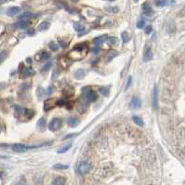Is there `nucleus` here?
Listing matches in <instances>:
<instances>
[{
    "mask_svg": "<svg viewBox=\"0 0 185 185\" xmlns=\"http://www.w3.org/2000/svg\"><path fill=\"white\" fill-rule=\"evenodd\" d=\"M9 156H2V154H0V160H3V159H8Z\"/></svg>",
    "mask_w": 185,
    "mask_h": 185,
    "instance_id": "4c0bfd02",
    "label": "nucleus"
},
{
    "mask_svg": "<svg viewBox=\"0 0 185 185\" xmlns=\"http://www.w3.org/2000/svg\"><path fill=\"white\" fill-rule=\"evenodd\" d=\"M62 125V119L54 118V119H52V120L50 121V123L49 125V128L50 131H52V132H55V131H57L58 129L61 128Z\"/></svg>",
    "mask_w": 185,
    "mask_h": 185,
    "instance_id": "20e7f679",
    "label": "nucleus"
},
{
    "mask_svg": "<svg viewBox=\"0 0 185 185\" xmlns=\"http://www.w3.org/2000/svg\"><path fill=\"white\" fill-rule=\"evenodd\" d=\"M6 57H7V52H6V51L0 52V63L4 61V60L6 59Z\"/></svg>",
    "mask_w": 185,
    "mask_h": 185,
    "instance_id": "7c9ffc66",
    "label": "nucleus"
},
{
    "mask_svg": "<svg viewBox=\"0 0 185 185\" xmlns=\"http://www.w3.org/2000/svg\"><path fill=\"white\" fill-rule=\"evenodd\" d=\"M79 124V120L76 117H70L68 119V125L71 128H75Z\"/></svg>",
    "mask_w": 185,
    "mask_h": 185,
    "instance_id": "f3484780",
    "label": "nucleus"
},
{
    "mask_svg": "<svg viewBox=\"0 0 185 185\" xmlns=\"http://www.w3.org/2000/svg\"><path fill=\"white\" fill-rule=\"evenodd\" d=\"M107 39V35H101V37H98L93 39V43L96 46H100L103 43H104Z\"/></svg>",
    "mask_w": 185,
    "mask_h": 185,
    "instance_id": "2eb2a0df",
    "label": "nucleus"
},
{
    "mask_svg": "<svg viewBox=\"0 0 185 185\" xmlns=\"http://www.w3.org/2000/svg\"><path fill=\"white\" fill-rule=\"evenodd\" d=\"M92 52H93V53H96V54H97V53H99V52H100V47H95V49H92Z\"/></svg>",
    "mask_w": 185,
    "mask_h": 185,
    "instance_id": "c9c22d12",
    "label": "nucleus"
},
{
    "mask_svg": "<svg viewBox=\"0 0 185 185\" xmlns=\"http://www.w3.org/2000/svg\"><path fill=\"white\" fill-rule=\"evenodd\" d=\"M85 76H86V72H85V70L78 69V70L75 71V79L81 80L83 78H85Z\"/></svg>",
    "mask_w": 185,
    "mask_h": 185,
    "instance_id": "ddd939ff",
    "label": "nucleus"
},
{
    "mask_svg": "<svg viewBox=\"0 0 185 185\" xmlns=\"http://www.w3.org/2000/svg\"><path fill=\"white\" fill-rule=\"evenodd\" d=\"M97 98H98L97 94L95 92H93L88 87H83V89H82V99L85 100L87 103H91V101H95L97 100Z\"/></svg>",
    "mask_w": 185,
    "mask_h": 185,
    "instance_id": "f03ea898",
    "label": "nucleus"
},
{
    "mask_svg": "<svg viewBox=\"0 0 185 185\" xmlns=\"http://www.w3.org/2000/svg\"><path fill=\"white\" fill-rule=\"evenodd\" d=\"M142 9H143V12H144V15L145 16H148V17H151L153 15V9H152V7L148 3H145L143 4L142 6Z\"/></svg>",
    "mask_w": 185,
    "mask_h": 185,
    "instance_id": "9b49d317",
    "label": "nucleus"
},
{
    "mask_svg": "<svg viewBox=\"0 0 185 185\" xmlns=\"http://www.w3.org/2000/svg\"><path fill=\"white\" fill-rule=\"evenodd\" d=\"M46 144H42V145H32V146H28L25 144H22V143H15V144L11 145V149H12L13 152L16 153H24L27 152L29 150H32V149H37L39 147H42Z\"/></svg>",
    "mask_w": 185,
    "mask_h": 185,
    "instance_id": "f257e3e1",
    "label": "nucleus"
},
{
    "mask_svg": "<svg viewBox=\"0 0 185 185\" xmlns=\"http://www.w3.org/2000/svg\"><path fill=\"white\" fill-rule=\"evenodd\" d=\"M27 34H30V35L34 34V29H30L29 31L27 32Z\"/></svg>",
    "mask_w": 185,
    "mask_h": 185,
    "instance_id": "e433bc0d",
    "label": "nucleus"
},
{
    "mask_svg": "<svg viewBox=\"0 0 185 185\" xmlns=\"http://www.w3.org/2000/svg\"><path fill=\"white\" fill-rule=\"evenodd\" d=\"M51 90H52V87H49V89H47V94H50V93H51Z\"/></svg>",
    "mask_w": 185,
    "mask_h": 185,
    "instance_id": "ea45409f",
    "label": "nucleus"
},
{
    "mask_svg": "<svg viewBox=\"0 0 185 185\" xmlns=\"http://www.w3.org/2000/svg\"><path fill=\"white\" fill-rule=\"evenodd\" d=\"M133 1H134V2H136V3H137V2H138V1H139V0H133Z\"/></svg>",
    "mask_w": 185,
    "mask_h": 185,
    "instance_id": "a18cd8bd",
    "label": "nucleus"
},
{
    "mask_svg": "<svg viewBox=\"0 0 185 185\" xmlns=\"http://www.w3.org/2000/svg\"><path fill=\"white\" fill-rule=\"evenodd\" d=\"M91 169V165L89 164L87 161H81V162L78 164V166H77V172L80 175H86L90 171Z\"/></svg>",
    "mask_w": 185,
    "mask_h": 185,
    "instance_id": "7ed1b4c3",
    "label": "nucleus"
},
{
    "mask_svg": "<svg viewBox=\"0 0 185 185\" xmlns=\"http://www.w3.org/2000/svg\"><path fill=\"white\" fill-rule=\"evenodd\" d=\"M153 31V27L151 26V25H148V26H146V28H145V34H151V32Z\"/></svg>",
    "mask_w": 185,
    "mask_h": 185,
    "instance_id": "72a5a7b5",
    "label": "nucleus"
},
{
    "mask_svg": "<svg viewBox=\"0 0 185 185\" xmlns=\"http://www.w3.org/2000/svg\"><path fill=\"white\" fill-rule=\"evenodd\" d=\"M74 29L76 32H83V31H85V26L83 24H81V23L75 22L74 24Z\"/></svg>",
    "mask_w": 185,
    "mask_h": 185,
    "instance_id": "5701e85b",
    "label": "nucleus"
},
{
    "mask_svg": "<svg viewBox=\"0 0 185 185\" xmlns=\"http://www.w3.org/2000/svg\"><path fill=\"white\" fill-rule=\"evenodd\" d=\"M56 105H57V101L55 100L47 99V100H45V103H44V110L45 111H49L52 108H54Z\"/></svg>",
    "mask_w": 185,
    "mask_h": 185,
    "instance_id": "39448f33",
    "label": "nucleus"
},
{
    "mask_svg": "<svg viewBox=\"0 0 185 185\" xmlns=\"http://www.w3.org/2000/svg\"><path fill=\"white\" fill-rule=\"evenodd\" d=\"M27 24H28V22H26V21H20V22H16L13 26L15 28H17V29H23V28H25L27 26Z\"/></svg>",
    "mask_w": 185,
    "mask_h": 185,
    "instance_id": "aec40b11",
    "label": "nucleus"
},
{
    "mask_svg": "<svg viewBox=\"0 0 185 185\" xmlns=\"http://www.w3.org/2000/svg\"><path fill=\"white\" fill-rule=\"evenodd\" d=\"M21 12V9L19 7H11L7 10V14L10 17H14Z\"/></svg>",
    "mask_w": 185,
    "mask_h": 185,
    "instance_id": "1a4fd4ad",
    "label": "nucleus"
},
{
    "mask_svg": "<svg viewBox=\"0 0 185 185\" xmlns=\"http://www.w3.org/2000/svg\"><path fill=\"white\" fill-rule=\"evenodd\" d=\"M46 127H47V121L44 117L40 118L39 120L37 121V130L40 131V132H42L46 129Z\"/></svg>",
    "mask_w": 185,
    "mask_h": 185,
    "instance_id": "6e6552de",
    "label": "nucleus"
},
{
    "mask_svg": "<svg viewBox=\"0 0 185 185\" xmlns=\"http://www.w3.org/2000/svg\"><path fill=\"white\" fill-rule=\"evenodd\" d=\"M106 1H110V2H114L115 0H106Z\"/></svg>",
    "mask_w": 185,
    "mask_h": 185,
    "instance_id": "37998d69",
    "label": "nucleus"
},
{
    "mask_svg": "<svg viewBox=\"0 0 185 185\" xmlns=\"http://www.w3.org/2000/svg\"><path fill=\"white\" fill-rule=\"evenodd\" d=\"M49 46V49H50L52 51H56V50L58 49V46H57V44H56L55 42H50Z\"/></svg>",
    "mask_w": 185,
    "mask_h": 185,
    "instance_id": "cd10ccee",
    "label": "nucleus"
},
{
    "mask_svg": "<svg viewBox=\"0 0 185 185\" xmlns=\"http://www.w3.org/2000/svg\"><path fill=\"white\" fill-rule=\"evenodd\" d=\"M111 53H112V54H110V56L108 55V57H107V59H106V60H107V62H110L111 60H112L113 58H114V57L115 56V54H116L115 52H111Z\"/></svg>",
    "mask_w": 185,
    "mask_h": 185,
    "instance_id": "f704fd0d",
    "label": "nucleus"
},
{
    "mask_svg": "<svg viewBox=\"0 0 185 185\" xmlns=\"http://www.w3.org/2000/svg\"><path fill=\"white\" fill-rule=\"evenodd\" d=\"M142 101L139 97H133L130 101V108L131 109H139L141 108Z\"/></svg>",
    "mask_w": 185,
    "mask_h": 185,
    "instance_id": "423d86ee",
    "label": "nucleus"
},
{
    "mask_svg": "<svg viewBox=\"0 0 185 185\" xmlns=\"http://www.w3.org/2000/svg\"><path fill=\"white\" fill-rule=\"evenodd\" d=\"M51 65H52V62H47L46 65H44V66H43L42 71H43V72H47V71H49V68L51 67Z\"/></svg>",
    "mask_w": 185,
    "mask_h": 185,
    "instance_id": "c85d7f7f",
    "label": "nucleus"
},
{
    "mask_svg": "<svg viewBox=\"0 0 185 185\" xmlns=\"http://www.w3.org/2000/svg\"><path fill=\"white\" fill-rule=\"evenodd\" d=\"M174 4V0H157L156 2V5L157 7H166Z\"/></svg>",
    "mask_w": 185,
    "mask_h": 185,
    "instance_id": "f8f14e48",
    "label": "nucleus"
},
{
    "mask_svg": "<svg viewBox=\"0 0 185 185\" xmlns=\"http://www.w3.org/2000/svg\"><path fill=\"white\" fill-rule=\"evenodd\" d=\"M40 56H41V58L39 59V61H46V60H47L50 57V55L47 52H43L42 54H40Z\"/></svg>",
    "mask_w": 185,
    "mask_h": 185,
    "instance_id": "bb28decb",
    "label": "nucleus"
},
{
    "mask_svg": "<svg viewBox=\"0 0 185 185\" xmlns=\"http://www.w3.org/2000/svg\"><path fill=\"white\" fill-rule=\"evenodd\" d=\"M144 25H145V22L143 20H141V21H139L138 22H137V27H138L139 29L143 28V27H144Z\"/></svg>",
    "mask_w": 185,
    "mask_h": 185,
    "instance_id": "c756f323",
    "label": "nucleus"
},
{
    "mask_svg": "<svg viewBox=\"0 0 185 185\" xmlns=\"http://www.w3.org/2000/svg\"><path fill=\"white\" fill-rule=\"evenodd\" d=\"M72 143H68V144H65L64 146H62V148H60L59 150L57 151L58 153H66L68 150H70V148L72 147Z\"/></svg>",
    "mask_w": 185,
    "mask_h": 185,
    "instance_id": "4be33fe9",
    "label": "nucleus"
},
{
    "mask_svg": "<svg viewBox=\"0 0 185 185\" xmlns=\"http://www.w3.org/2000/svg\"><path fill=\"white\" fill-rule=\"evenodd\" d=\"M153 109H157L158 107V88L157 87H154L153 92Z\"/></svg>",
    "mask_w": 185,
    "mask_h": 185,
    "instance_id": "0eeeda50",
    "label": "nucleus"
},
{
    "mask_svg": "<svg viewBox=\"0 0 185 185\" xmlns=\"http://www.w3.org/2000/svg\"><path fill=\"white\" fill-rule=\"evenodd\" d=\"M75 134H69L68 136L64 137V139H69V138H71V137H75Z\"/></svg>",
    "mask_w": 185,
    "mask_h": 185,
    "instance_id": "58836bf2",
    "label": "nucleus"
},
{
    "mask_svg": "<svg viewBox=\"0 0 185 185\" xmlns=\"http://www.w3.org/2000/svg\"><path fill=\"white\" fill-rule=\"evenodd\" d=\"M21 74H22V75H24V77H26V76H30V75H34V72L29 67H23V68H22Z\"/></svg>",
    "mask_w": 185,
    "mask_h": 185,
    "instance_id": "dca6fc26",
    "label": "nucleus"
},
{
    "mask_svg": "<svg viewBox=\"0 0 185 185\" xmlns=\"http://www.w3.org/2000/svg\"><path fill=\"white\" fill-rule=\"evenodd\" d=\"M153 51H152V49H147L144 52V54H143V62H150L151 60L153 59Z\"/></svg>",
    "mask_w": 185,
    "mask_h": 185,
    "instance_id": "9d476101",
    "label": "nucleus"
},
{
    "mask_svg": "<svg viewBox=\"0 0 185 185\" xmlns=\"http://www.w3.org/2000/svg\"><path fill=\"white\" fill-rule=\"evenodd\" d=\"M4 87H5V84H4V83H0V90H1V89H2Z\"/></svg>",
    "mask_w": 185,
    "mask_h": 185,
    "instance_id": "a19ab883",
    "label": "nucleus"
},
{
    "mask_svg": "<svg viewBox=\"0 0 185 185\" xmlns=\"http://www.w3.org/2000/svg\"><path fill=\"white\" fill-rule=\"evenodd\" d=\"M15 185H27V183H26V181H25V179L24 178H22L21 180L18 181Z\"/></svg>",
    "mask_w": 185,
    "mask_h": 185,
    "instance_id": "2f4dec72",
    "label": "nucleus"
},
{
    "mask_svg": "<svg viewBox=\"0 0 185 185\" xmlns=\"http://www.w3.org/2000/svg\"><path fill=\"white\" fill-rule=\"evenodd\" d=\"M49 28V22H46V21L41 22L37 27V29L39 30V31H46V30H47Z\"/></svg>",
    "mask_w": 185,
    "mask_h": 185,
    "instance_id": "6ab92c4d",
    "label": "nucleus"
},
{
    "mask_svg": "<svg viewBox=\"0 0 185 185\" xmlns=\"http://www.w3.org/2000/svg\"><path fill=\"white\" fill-rule=\"evenodd\" d=\"M130 34L128 33V32H123L122 33V40H123V42L124 43H128V42H129V40H130Z\"/></svg>",
    "mask_w": 185,
    "mask_h": 185,
    "instance_id": "b1692460",
    "label": "nucleus"
},
{
    "mask_svg": "<svg viewBox=\"0 0 185 185\" xmlns=\"http://www.w3.org/2000/svg\"><path fill=\"white\" fill-rule=\"evenodd\" d=\"M26 61L28 62V63H31V62H31V59H30V58H28V59L26 60Z\"/></svg>",
    "mask_w": 185,
    "mask_h": 185,
    "instance_id": "79ce46f5",
    "label": "nucleus"
},
{
    "mask_svg": "<svg viewBox=\"0 0 185 185\" xmlns=\"http://www.w3.org/2000/svg\"><path fill=\"white\" fill-rule=\"evenodd\" d=\"M72 1H74V2H77V1H79V0H72Z\"/></svg>",
    "mask_w": 185,
    "mask_h": 185,
    "instance_id": "c03bdc74",
    "label": "nucleus"
},
{
    "mask_svg": "<svg viewBox=\"0 0 185 185\" xmlns=\"http://www.w3.org/2000/svg\"><path fill=\"white\" fill-rule=\"evenodd\" d=\"M132 120L133 122L136 124V125H138L139 127H143L144 126V123H143V120L140 117V116H137V115H134L132 117Z\"/></svg>",
    "mask_w": 185,
    "mask_h": 185,
    "instance_id": "412c9836",
    "label": "nucleus"
},
{
    "mask_svg": "<svg viewBox=\"0 0 185 185\" xmlns=\"http://www.w3.org/2000/svg\"><path fill=\"white\" fill-rule=\"evenodd\" d=\"M53 168L56 169H67L69 168V166L67 165H62V164H56L53 166Z\"/></svg>",
    "mask_w": 185,
    "mask_h": 185,
    "instance_id": "a878e982",
    "label": "nucleus"
},
{
    "mask_svg": "<svg viewBox=\"0 0 185 185\" xmlns=\"http://www.w3.org/2000/svg\"><path fill=\"white\" fill-rule=\"evenodd\" d=\"M32 17H33V14L31 12H24V13H22L19 17V20L20 21H26V22H28Z\"/></svg>",
    "mask_w": 185,
    "mask_h": 185,
    "instance_id": "a211bd4d",
    "label": "nucleus"
},
{
    "mask_svg": "<svg viewBox=\"0 0 185 185\" xmlns=\"http://www.w3.org/2000/svg\"><path fill=\"white\" fill-rule=\"evenodd\" d=\"M100 91V94H101V95H103V96H108L109 93H110L109 88H108V87H101Z\"/></svg>",
    "mask_w": 185,
    "mask_h": 185,
    "instance_id": "393cba45",
    "label": "nucleus"
},
{
    "mask_svg": "<svg viewBox=\"0 0 185 185\" xmlns=\"http://www.w3.org/2000/svg\"><path fill=\"white\" fill-rule=\"evenodd\" d=\"M65 182H66V180L63 177H57L55 178L53 181L51 182V185H65Z\"/></svg>",
    "mask_w": 185,
    "mask_h": 185,
    "instance_id": "4468645a",
    "label": "nucleus"
},
{
    "mask_svg": "<svg viewBox=\"0 0 185 185\" xmlns=\"http://www.w3.org/2000/svg\"><path fill=\"white\" fill-rule=\"evenodd\" d=\"M131 82H132V77H131V76H129L128 78V81H127L126 90H127V89H128V88H129V87H130V85H131Z\"/></svg>",
    "mask_w": 185,
    "mask_h": 185,
    "instance_id": "473e14b6",
    "label": "nucleus"
}]
</instances>
